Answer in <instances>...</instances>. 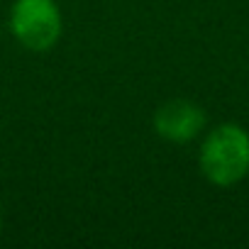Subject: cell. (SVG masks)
<instances>
[{
	"label": "cell",
	"instance_id": "cell-2",
	"mask_svg": "<svg viewBox=\"0 0 249 249\" xmlns=\"http://www.w3.org/2000/svg\"><path fill=\"white\" fill-rule=\"evenodd\" d=\"M10 32L22 47L49 52L61 37V10L54 0H15Z\"/></svg>",
	"mask_w": 249,
	"mask_h": 249
},
{
	"label": "cell",
	"instance_id": "cell-1",
	"mask_svg": "<svg viewBox=\"0 0 249 249\" xmlns=\"http://www.w3.org/2000/svg\"><path fill=\"white\" fill-rule=\"evenodd\" d=\"M200 171L220 188L234 186L249 174V132L242 124L222 122L200 144Z\"/></svg>",
	"mask_w": 249,
	"mask_h": 249
},
{
	"label": "cell",
	"instance_id": "cell-4",
	"mask_svg": "<svg viewBox=\"0 0 249 249\" xmlns=\"http://www.w3.org/2000/svg\"><path fill=\"white\" fill-rule=\"evenodd\" d=\"M0 227H3V213H0Z\"/></svg>",
	"mask_w": 249,
	"mask_h": 249
},
{
	"label": "cell",
	"instance_id": "cell-3",
	"mask_svg": "<svg viewBox=\"0 0 249 249\" xmlns=\"http://www.w3.org/2000/svg\"><path fill=\"white\" fill-rule=\"evenodd\" d=\"M203 127H205V110L183 98L169 100L154 112L157 135L176 144H186L196 140L203 132Z\"/></svg>",
	"mask_w": 249,
	"mask_h": 249
}]
</instances>
